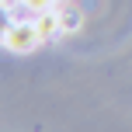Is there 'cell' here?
Here are the masks:
<instances>
[{
  "mask_svg": "<svg viewBox=\"0 0 132 132\" xmlns=\"http://www.w3.org/2000/svg\"><path fill=\"white\" fill-rule=\"evenodd\" d=\"M35 42H38V35H35V28H14V31H7V45L11 49H31Z\"/></svg>",
  "mask_w": 132,
  "mask_h": 132,
  "instance_id": "cell-1",
  "label": "cell"
}]
</instances>
